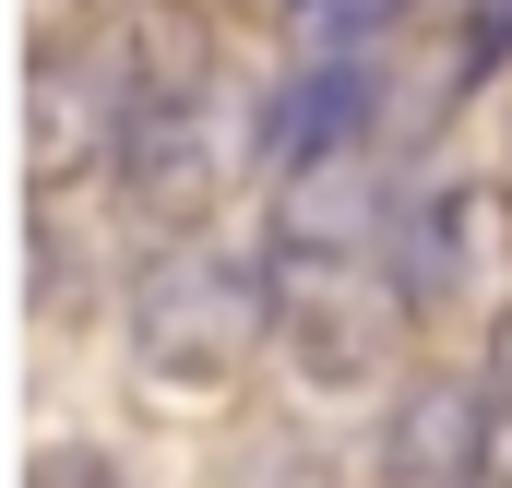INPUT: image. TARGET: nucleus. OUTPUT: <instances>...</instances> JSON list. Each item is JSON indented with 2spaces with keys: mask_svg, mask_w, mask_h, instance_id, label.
Returning <instances> with one entry per match:
<instances>
[{
  "mask_svg": "<svg viewBox=\"0 0 512 488\" xmlns=\"http://www.w3.org/2000/svg\"><path fill=\"white\" fill-rule=\"evenodd\" d=\"M251 12H286V0H251Z\"/></svg>",
  "mask_w": 512,
  "mask_h": 488,
  "instance_id": "nucleus-15",
  "label": "nucleus"
},
{
  "mask_svg": "<svg viewBox=\"0 0 512 488\" xmlns=\"http://www.w3.org/2000/svg\"><path fill=\"white\" fill-rule=\"evenodd\" d=\"M108 72L131 84V108H203V84H215V24H203V0H120Z\"/></svg>",
  "mask_w": 512,
  "mask_h": 488,
  "instance_id": "nucleus-6",
  "label": "nucleus"
},
{
  "mask_svg": "<svg viewBox=\"0 0 512 488\" xmlns=\"http://www.w3.org/2000/svg\"><path fill=\"white\" fill-rule=\"evenodd\" d=\"M382 488H489V369H417L382 417Z\"/></svg>",
  "mask_w": 512,
  "mask_h": 488,
  "instance_id": "nucleus-3",
  "label": "nucleus"
},
{
  "mask_svg": "<svg viewBox=\"0 0 512 488\" xmlns=\"http://www.w3.org/2000/svg\"><path fill=\"white\" fill-rule=\"evenodd\" d=\"M120 120H131L120 72H96L72 48H36V72H24V167H36V191H60L96 155V131H120Z\"/></svg>",
  "mask_w": 512,
  "mask_h": 488,
  "instance_id": "nucleus-4",
  "label": "nucleus"
},
{
  "mask_svg": "<svg viewBox=\"0 0 512 488\" xmlns=\"http://www.w3.org/2000/svg\"><path fill=\"white\" fill-rule=\"evenodd\" d=\"M262 322H274V286H262L251 262L179 239L143 286H131V369H143L155 393H215V381L262 346Z\"/></svg>",
  "mask_w": 512,
  "mask_h": 488,
  "instance_id": "nucleus-1",
  "label": "nucleus"
},
{
  "mask_svg": "<svg viewBox=\"0 0 512 488\" xmlns=\"http://www.w3.org/2000/svg\"><path fill=\"white\" fill-rule=\"evenodd\" d=\"M465 250H477V191H429L405 227H393V286L405 310H441L465 286Z\"/></svg>",
  "mask_w": 512,
  "mask_h": 488,
  "instance_id": "nucleus-9",
  "label": "nucleus"
},
{
  "mask_svg": "<svg viewBox=\"0 0 512 488\" xmlns=\"http://www.w3.org/2000/svg\"><path fill=\"white\" fill-rule=\"evenodd\" d=\"M120 203L143 227H203V203H215L203 108H131L120 120Z\"/></svg>",
  "mask_w": 512,
  "mask_h": 488,
  "instance_id": "nucleus-5",
  "label": "nucleus"
},
{
  "mask_svg": "<svg viewBox=\"0 0 512 488\" xmlns=\"http://www.w3.org/2000/svg\"><path fill=\"white\" fill-rule=\"evenodd\" d=\"M239 488H322V453L286 441V429H262L251 453H239Z\"/></svg>",
  "mask_w": 512,
  "mask_h": 488,
  "instance_id": "nucleus-11",
  "label": "nucleus"
},
{
  "mask_svg": "<svg viewBox=\"0 0 512 488\" xmlns=\"http://www.w3.org/2000/svg\"><path fill=\"white\" fill-rule=\"evenodd\" d=\"M274 250H382V167H370L358 143L286 167V191H274Z\"/></svg>",
  "mask_w": 512,
  "mask_h": 488,
  "instance_id": "nucleus-7",
  "label": "nucleus"
},
{
  "mask_svg": "<svg viewBox=\"0 0 512 488\" xmlns=\"http://www.w3.org/2000/svg\"><path fill=\"white\" fill-rule=\"evenodd\" d=\"M310 24H334V36H393L405 24V0H298Z\"/></svg>",
  "mask_w": 512,
  "mask_h": 488,
  "instance_id": "nucleus-14",
  "label": "nucleus"
},
{
  "mask_svg": "<svg viewBox=\"0 0 512 488\" xmlns=\"http://www.w3.org/2000/svg\"><path fill=\"white\" fill-rule=\"evenodd\" d=\"M489 488H512V310L489 334Z\"/></svg>",
  "mask_w": 512,
  "mask_h": 488,
  "instance_id": "nucleus-12",
  "label": "nucleus"
},
{
  "mask_svg": "<svg viewBox=\"0 0 512 488\" xmlns=\"http://www.w3.org/2000/svg\"><path fill=\"white\" fill-rule=\"evenodd\" d=\"M393 310H405V286H382L370 250H274V334L310 381H334V393L370 381L393 346Z\"/></svg>",
  "mask_w": 512,
  "mask_h": 488,
  "instance_id": "nucleus-2",
  "label": "nucleus"
},
{
  "mask_svg": "<svg viewBox=\"0 0 512 488\" xmlns=\"http://www.w3.org/2000/svg\"><path fill=\"white\" fill-rule=\"evenodd\" d=\"M24 488H131V477L96 453V441H48V453L24 465Z\"/></svg>",
  "mask_w": 512,
  "mask_h": 488,
  "instance_id": "nucleus-13",
  "label": "nucleus"
},
{
  "mask_svg": "<svg viewBox=\"0 0 512 488\" xmlns=\"http://www.w3.org/2000/svg\"><path fill=\"white\" fill-rule=\"evenodd\" d=\"M501 60H512V0H465V24H453V72L489 84Z\"/></svg>",
  "mask_w": 512,
  "mask_h": 488,
  "instance_id": "nucleus-10",
  "label": "nucleus"
},
{
  "mask_svg": "<svg viewBox=\"0 0 512 488\" xmlns=\"http://www.w3.org/2000/svg\"><path fill=\"white\" fill-rule=\"evenodd\" d=\"M358 131H370V72H358V60L286 72V84L262 96V167L286 179V167H310V155H346Z\"/></svg>",
  "mask_w": 512,
  "mask_h": 488,
  "instance_id": "nucleus-8",
  "label": "nucleus"
}]
</instances>
